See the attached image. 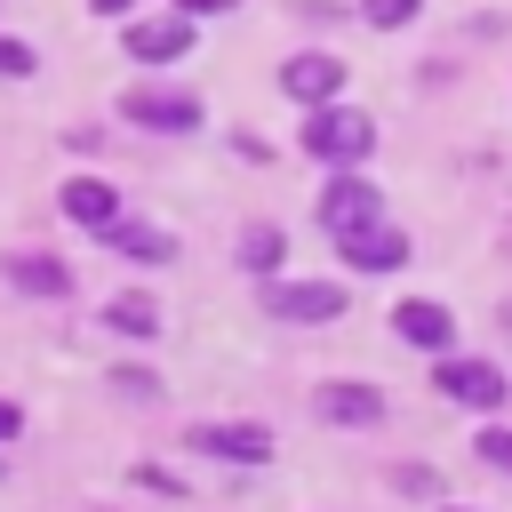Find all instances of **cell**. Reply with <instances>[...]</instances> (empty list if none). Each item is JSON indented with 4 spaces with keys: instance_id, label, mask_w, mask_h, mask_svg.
<instances>
[{
    "instance_id": "1",
    "label": "cell",
    "mask_w": 512,
    "mask_h": 512,
    "mask_svg": "<svg viewBox=\"0 0 512 512\" xmlns=\"http://www.w3.org/2000/svg\"><path fill=\"white\" fill-rule=\"evenodd\" d=\"M296 144H304L320 168H368V152H376V120H368L360 104L328 96V104H312V120L296 128Z\"/></svg>"
},
{
    "instance_id": "2",
    "label": "cell",
    "mask_w": 512,
    "mask_h": 512,
    "mask_svg": "<svg viewBox=\"0 0 512 512\" xmlns=\"http://www.w3.org/2000/svg\"><path fill=\"white\" fill-rule=\"evenodd\" d=\"M432 392L448 400V408H472V416H496L504 400H512V376L496 368V360H480V352H432Z\"/></svg>"
},
{
    "instance_id": "3",
    "label": "cell",
    "mask_w": 512,
    "mask_h": 512,
    "mask_svg": "<svg viewBox=\"0 0 512 512\" xmlns=\"http://www.w3.org/2000/svg\"><path fill=\"white\" fill-rule=\"evenodd\" d=\"M264 320H288V328H328L344 320V280H264Z\"/></svg>"
},
{
    "instance_id": "4",
    "label": "cell",
    "mask_w": 512,
    "mask_h": 512,
    "mask_svg": "<svg viewBox=\"0 0 512 512\" xmlns=\"http://www.w3.org/2000/svg\"><path fill=\"white\" fill-rule=\"evenodd\" d=\"M120 120H128V128H152V136H192L208 112H200L192 88H128V96H120Z\"/></svg>"
},
{
    "instance_id": "5",
    "label": "cell",
    "mask_w": 512,
    "mask_h": 512,
    "mask_svg": "<svg viewBox=\"0 0 512 512\" xmlns=\"http://www.w3.org/2000/svg\"><path fill=\"white\" fill-rule=\"evenodd\" d=\"M368 216H384L376 176H368V168H328V184H320V232L336 240V232H352V224H368Z\"/></svg>"
},
{
    "instance_id": "6",
    "label": "cell",
    "mask_w": 512,
    "mask_h": 512,
    "mask_svg": "<svg viewBox=\"0 0 512 512\" xmlns=\"http://www.w3.org/2000/svg\"><path fill=\"white\" fill-rule=\"evenodd\" d=\"M336 256L352 264V272H400L408 256H416V240L392 224V216H368V224H352V232H336Z\"/></svg>"
},
{
    "instance_id": "7",
    "label": "cell",
    "mask_w": 512,
    "mask_h": 512,
    "mask_svg": "<svg viewBox=\"0 0 512 512\" xmlns=\"http://www.w3.org/2000/svg\"><path fill=\"white\" fill-rule=\"evenodd\" d=\"M312 408H320V424H344V432L384 424V392H376L368 376H328V384L312 392Z\"/></svg>"
},
{
    "instance_id": "8",
    "label": "cell",
    "mask_w": 512,
    "mask_h": 512,
    "mask_svg": "<svg viewBox=\"0 0 512 512\" xmlns=\"http://www.w3.org/2000/svg\"><path fill=\"white\" fill-rule=\"evenodd\" d=\"M392 336H400L408 352H448V344H456V312H448L440 296H400V304H392Z\"/></svg>"
},
{
    "instance_id": "9",
    "label": "cell",
    "mask_w": 512,
    "mask_h": 512,
    "mask_svg": "<svg viewBox=\"0 0 512 512\" xmlns=\"http://www.w3.org/2000/svg\"><path fill=\"white\" fill-rule=\"evenodd\" d=\"M280 88L312 112V104H328V96H344V64L328 56V48H304V56H288L280 64Z\"/></svg>"
},
{
    "instance_id": "10",
    "label": "cell",
    "mask_w": 512,
    "mask_h": 512,
    "mask_svg": "<svg viewBox=\"0 0 512 512\" xmlns=\"http://www.w3.org/2000/svg\"><path fill=\"white\" fill-rule=\"evenodd\" d=\"M192 448L216 464H272V432L264 424H192Z\"/></svg>"
},
{
    "instance_id": "11",
    "label": "cell",
    "mask_w": 512,
    "mask_h": 512,
    "mask_svg": "<svg viewBox=\"0 0 512 512\" xmlns=\"http://www.w3.org/2000/svg\"><path fill=\"white\" fill-rule=\"evenodd\" d=\"M184 48H192V16H184V8H176V16H136V24H128V56H136V64H176Z\"/></svg>"
},
{
    "instance_id": "12",
    "label": "cell",
    "mask_w": 512,
    "mask_h": 512,
    "mask_svg": "<svg viewBox=\"0 0 512 512\" xmlns=\"http://www.w3.org/2000/svg\"><path fill=\"white\" fill-rule=\"evenodd\" d=\"M104 248L128 256V264H168V256H176V240H168L160 224H144V216H112V224H104Z\"/></svg>"
},
{
    "instance_id": "13",
    "label": "cell",
    "mask_w": 512,
    "mask_h": 512,
    "mask_svg": "<svg viewBox=\"0 0 512 512\" xmlns=\"http://www.w3.org/2000/svg\"><path fill=\"white\" fill-rule=\"evenodd\" d=\"M64 216H72V224H96V232H104V224L120 216V192H112L104 176H64Z\"/></svg>"
},
{
    "instance_id": "14",
    "label": "cell",
    "mask_w": 512,
    "mask_h": 512,
    "mask_svg": "<svg viewBox=\"0 0 512 512\" xmlns=\"http://www.w3.org/2000/svg\"><path fill=\"white\" fill-rule=\"evenodd\" d=\"M280 264H288V232H280V224H248V232H240V272H248V280H272Z\"/></svg>"
},
{
    "instance_id": "15",
    "label": "cell",
    "mask_w": 512,
    "mask_h": 512,
    "mask_svg": "<svg viewBox=\"0 0 512 512\" xmlns=\"http://www.w3.org/2000/svg\"><path fill=\"white\" fill-rule=\"evenodd\" d=\"M8 280H16L24 296H72V272H64L56 256H8Z\"/></svg>"
},
{
    "instance_id": "16",
    "label": "cell",
    "mask_w": 512,
    "mask_h": 512,
    "mask_svg": "<svg viewBox=\"0 0 512 512\" xmlns=\"http://www.w3.org/2000/svg\"><path fill=\"white\" fill-rule=\"evenodd\" d=\"M104 328H120V336H160V304H152V296H112V304H104Z\"/></svg>"
},
{
    "instance_id": "17",
    "label": "cell",
    "mask_w": 512,
    "mask_h": 512,
    "mask_svg": "<svg viewBox=\"0 0 512 512\" xmlns=\"http://www.w3.org/2000/svg\"><path fill=\"white\" fill-rule=\"evenodd\" d=\"M352 16L376 24V32H408V24L424 16V0H352Z\"/></svg>"
},
{
    "instance_id": "18",
    "label": "cell",
    "mask_w": 512,
    "mask_h": 512,
    "mask_svg": "<svg viewBox=\"0 0 512 512\" xmlns=\"http://www.w3.org/2000/svg\"><path fill=\"white\" fill-rule=\"evenodd\" d=\"M472 456H480L488 472H504V480H512V424H496V416H480V432H472Z\"/></svg>"
},
{
    "instance_id": "19",
    "label": "cell",
    "mask_w": 512,
    "mask_h": 512,
    "mask_svg": "<svg viewBox=\"0 0 512 512\" xmlns=\"http://www.w3.org/2000/svg\"><path fill=\"white\" fill-rule=\"evenodd\" d=\"M392 488H400V496H432V504H440V472H432V464H392Z\"/></svg>"
},
{
    "instance_id": "20",
    "label": "cell",
    "mask_w": 512,
    "mask_h": 512,
    "mask_svg": "<svg viewBox=\"0 0 512 512\" xmlns=\"http://www.w3.org/2000/svg\"><path fill=\"white\" fill-rule=\"evenodd\" d=\"M32 72H40V56L24 40H0V80H32Z\"/></svg>"
},
{
    "instance_id": "21",
    "label": "cell",
    "mask_w": 512,
    "mask_h": 512,
    "mask_svg": "<svg viewBox=\"0 0 512 512\" xmlns=\"http://www.w3.org/2000/svg\"><path fill=\"white\" fill-rule=\"evenodd\" d=\"M112 384H120V392H128V400H152V392H160V376H152V368H120V376H112Z\"/></svg>"
},
{
    "instance_id": "22",
    "label": "cell",
    "mask_w": 512,
    "mask_h": 512,
    "mask_svg": "<svg viewBox=\"0 0 512 512\" xmlns=\"http://www.w3.org/2000/svg\"><path fill=\"white\" fill-rule=\"evenodd\" d=\"M232 8H240V0H184V16H192V24H200V16H232Z\"/></svg>"
},
{
    "instance_id": "23",
    "label": "cell",
    "mask_w": 512,
    "mask_h": 512,
    "mask_svg": "<svg viewBox=\"0 0 512 512\" xmlns=\"http://www.w3.org/2000/svg\"><path fill=\"white\" fill-rule=\"evenodd\" d=\"M16 424H24V416H16V400H0V440H16Z\"/></svg>"
},
{
    "instance_id": "24",
    "label": "cell",
    "mask_w": 512,
    "mask_h": 512,
    "mask_svg": "<svg viewBox=\"0 0 512 512\" xmlns=\"http://www.w3.org/2000/svg\"><path fill=\"white\" fill-rule=\"evenodd\" d=\"M88 8H96V16H128L136 0H88Z\"/></svg>"
},
{
    "instance_id": "25",
    "label": "cell",
    "mask_w": 512,
    "mask_h": 512,
    "mask_svg": "<svg viewBox=\"0 0 512 512\" xmlns=\"http://www.w3.org/2000/svg\"><path fill=\"white\" fill-rule=\"evenodd\" d=\"M440 512H480V504H448V496H440Z\"/></svg>"
}]
</instances>
